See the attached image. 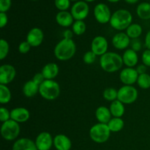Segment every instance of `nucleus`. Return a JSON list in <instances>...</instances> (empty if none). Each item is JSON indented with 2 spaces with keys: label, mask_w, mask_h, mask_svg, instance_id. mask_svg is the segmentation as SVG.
Returning a JSON list of instances; mask_svg holds the SVG:
<instances>
[{
  "label": "nucleus",
  "mask_w": 150,
  "mask_h": 150,
  "mask_svg": "<svg viewBox=\"0 0 150 150\" xmlns=\"http://www.w3.org/2000/svg\"><path fill=\"white\" fill-rule=\"evenodd\" d=\"M109 109L112 117H119V118H122L125 111V104L118 100L111 103Z\"/></svg>",
  "instance_id": "nucleus-24"
},
{
  "label": "nucleus",
  "mask_w": 150,
  "mask_h": 150,
  "mask_svg": "<svg viewBox=\"0 0 150 150\" xmlns=\"http://www.w3.org/2000/svg\"><path fill=\"white\" fill-rule=\"evenodd\" d=\"M125 1L127 3H128V4H136V3H137L139 0H125Z\"/></svg>",
  "instance_id": "nucleus-45"
},
{
  "label": "nucleus",
  "mask_w": 150,
  "mask_h": 150,
  "mask_svg": "<svg viewBox=\"0 0 150 150\" xmlns=\"http://www.w3.org/2000/svg\"><path fill=\"white\" fill-rule=\"evenodd\" d=\"M86 25L83 21H76L72 25V30L74 35L81 36L86 32Z\"/></svg>",
  "instance_id": "nucleus-30"
},
{
  "label": "nucleus",
  "mask_w": 150,
  "mask_h": 150,
  "mask_svg": "<svg viewBox=\"0 0 150 150\" xmlns=\"http://www.w3.org/2000/svg\"><path fill=\"white\" fill-rule=\"evenodd\" d=\"M30 118L29 111L23 107H17L10 111V119L18 123H23L27 122Z\"/></svg>",
  "instance_id": "nucleus-16"
},
{
  "label": "nucleus",
  "mask_w": 150,
  "mask_h": 150,
  "mask_svg": "<svg viewBox=\"0 0 150 150\" xmlns=\"http://www.w3.org/2000/svg\"><path fill=\"white\" fill-rule=\"evenodd\" d=\"M40 86L37 84L35 82L32 80L27 81L26 83L23 84V88H22V92L26 98H33L38 93H39Z\"/></svg>",
  "instance_id": "nucleus-23"
},
{
  "label": "nucleus",
  "mask_w": 150,
  "mask_h": 150,
  "mask_svg": "<svg viewBox=\"0 0 150 150\" xmlns=\"http://www.w3.org/2000/svg\"><path fill=\"white\" fill-rule=\"evenodd\" d=\"M139 92L133 86L124 85L118 89L117 100L123 104H132L138 99Z\"/></svg>",
  "instance_id": "nucleus-7"
},
{
  "label": "nucleus",
  "mask_w": 150,
  "mask_h": 150,
  "mask_svg": "<svg viewBox=\"0 0 150 150\" xmlns=\"http://www.w3.org/2000/svg\"><path fill=\"white\" fill-rule=\"evenodd\" d=\"M8 22V17H7L6 13H0V27L2 29Z\"/></svg>",
  "instance_id": "nucleus-41"
},
{
  "label": "nucleus",
  "mask_w": 150,
  "mask_h": 150,
  "mask_svg": "<svg viewBox=\"0 0 150 150\" xmlns=\"http://www.w3.org/2000/svg\"><path fill=\"white\" fill-rule=\"evenodd\" d=\"M31 48H32V46L29 45V43L27 42V41L26 40L23 41V42H21L20 44H19L18 51L21 53V54H26L30 51Z\"/></svg>",
  "instance_id": "nucleus-37"
},
{
  "label": "nucleus",
  "mask_w": 150,
  "mask_h": 150,
  "mask_svg": "<svg viewBox=\"0 0 150 150\" xmlns=\"http://www.w3.org/2000/svg\"><path fill=\"white\" fill-rule=\"evenodd\" d=\"M136 13L139 18L142 20L150 19V3L142 2L138 5L136 8Z\"/></svg>",
  "instance_id": "nucleus-25"
},
{
  "label": "nucleus",
  "mask_w": 150,
  "mask_h": 150,
  "mask_svg": "<svg viewBox=\"0 0 150 150\" xmlns=\"http://www.w3.org/2000/svg\"><path fill=\"white\" fill-rule=\"evenodd\" d=\"M122 60L125 65L127 67H134L139 62V56L137 52L131 48H128L123 53Z\"/></svg>",
  "instance_id": "nucleus-20"
},
{
  "label": "nucleus",
  "mask_w": 150,
  "mask_h": 150,
  "mask_svg": "<svg viewBox=\"0 0 150 150\" xmlns=\"http://www.w3.org/2000/svg\"><path fill=\"white\" fill-rule=\"evenodd\" d=\"M107 1H110V2H112V3H116V2H118V1H120V0H107Z\"/></svg>",
  "instance_id": "nucleus-46"
},
{
  "label": "nucleus",
  "mask_w": 150,
  "mask_h": 150,
  "mask_svg": "<svg viewBox=\"0 0 150 150\" xmlns=\"http://www.w3.org/2000/svg\"><path fill=\"white\" fill-rule=\"evenodd\" d=\"M98 56L94 54L92 51H88L83 54V61L85 64H92L96 60V58Z\"/></svg>",
  "instance_id": "nucleus-34"
},
{
  "label": "nucleus",
  "mask_w": 150,
  "mask_h": 150,
  "mask_svg": "<svg viewBox=\"0 0 150 150\" xmlns=\"http://www.w3.org/2000/svg\"><path fill=\"white\" fill-rule=\"evenodd\" d=\"M16 76V68L10 64H2L0 67V84L7 85L11 83Z\"/></svg>",
  "instance_id": "nucleus-12"
},
{
  "label": "nucleus",
  "mask_w": 150,
  "mask_h": 150,
  "mask_svg": "<svg viewBox=\"0 0 150 150\" xmlns=\"http://www.w3.org/2000/svg\"><path fill=\"white\" fill-rule=\"evenodd\" d=\"M112 45L116 49L124 50L126 49L130 44L131 40L125 32H120L115 34L112 38Z\"/></svg>",
  "instance_id": "nucleus-15"
},
{
  "label": "nucleus",
  "mask_w": 150,
  "mask_h": 150,
  "mask_svg": "<svg viewBox=\"0 0 150 150\" xmlns=\"http://www.w3.org/2000/svg\"><path fill=\"white\" fill-rule=\"evenodd\" d=\"M56 21L62 27H69L74 23V18L68 11H59L56 16Z\"/></svg>",
  "instance_id": "nucleus-21"
},
{
  "label": "nucleus",
  "mask_w": 150,
  "mask_h": 150,
  "mask_svg": "<svg viewBox=\"0 0 150 150\" xmlns=\"http://www.w3.org/2000/svg\"><path fill=\"white\" fill-rule=\"evenodd\" d=\"M108 42L103 36H96L92 39L91 42V51L97 56H103L108 52Z\"/></svg>",
  "instance_id": "nucleus-10"
},
{
  "label": "nucleus",
  "mask_w": 150,
  "mask_h": 150,
  "mask_svg": "<svg viewBox=\"0 0 150 150\" xmlns=\"http://www.w3.org/2000/svg\"><path fill=\"white\" fill-rule=\"evenodd\" d=\"M59 67L58 64L54 62L47 63L42 67L41 73L43 75L45 80H54L59 74Z\"/></svg>",
  "instance_id": "nucleus-19"
},
{
  "label": "nucleus",
  "mask_w": 150,
  "mask_h": 150,
  "mask_svg": "<svg viewBox=\"0 0 150 150\" xmlns=\"http://www.w3.org/2000/svg\"><path fill=\"white\" fill-rule=\"evenodd\" d=\"M10 51L8 42L4 39L0 40V59L4 60L7 57Z\"/></svg>",
  "instance_id": "nucleus-32"
},
{
  "label": "nucleus",
  "mask_w": 150,
  "mask_h": 150,
  "mask_svg": "<svg viewBox=\"0 0 150 150\" xmlns=\"http://www.w3.org/2000/svg\"><path fill=\"white\" fill-rule=\"evenodd\" d=\"M12 5V0H0V13H6Z\"/></svg>",
  "instance_id": "nucleus-36"
},
{
  "label": "nucleus",
  "mask_w": 150,
  "mask_h": 150,
  "mask_svg": "<svg viewBox=\"0 0 150 150\" xmlns=\"http://www.w3.org/2000/svg\"><path fill=\"white\" fill-rule=\"evenodd\" d=\"M32 80L34 82H35L37 84H38L40 86V85L41 83H42V82L45 80V78H44L43 75H42V73L40 72V73H36V74L34 75V76H33V78H32Z\"/></svg>",
  "instance_id": "nucleus-40"
},
{
  "label": "nucleus",
  "mask_w": 150,
  "mask_h": 150,
  "mask_svg": "<svg viewBox=\"0 0 150 150\" xmlns=\"http://www.w3.org/2000/svg\"><path fill=\"white\" fill-rule=\"evenodd\" d=\"M39 94L46 100H54L60 95V86L54 80H45L40 85Z\"/></svg>",
  "instance_id": "nucleus-4"
},
{
  "label": "nucleus",
  "mask_w": 150,
  "mask_h": 150,
  "mask_svg": "<svg viewBox=\"0 0 150 150\" xmlns=\"http://www.w3.org/2000/svg\"><path fill=\"white\" fill-rule=\"evenodd\" d=\"M139 75L133 67H126L122 69L120 73V80L123 84L133 86L137 82Z\"/></svg>",
  "instance_id": "nucleus-13"
},
{
  "label": "nucleus",
  "mask_w": 150,
  "mask_h": 150,
  "mask_svg": "<svg viewBox=\"0 0 150 150\" xmlns=\"http://www.w3.org/2000/svg\"><path fill=\"white\" fill-rule=\"evenodd\" d=\"M86 2H92V1H95V0H84Z\"/></svg>",
  "instance_id": "nucleus-47"
},
{
  "label": "nucleus",
  "mask_w": 150,
  "mask_h": 150,
  "mask_svg": "<svg viewBox=\"0 0 150 150\" xmlns=\"http://www.w3.org/2000/svg\"><path fill=\"white\" fill-rule=\"evenodd\" d=\"M142 64L146 67H150V50L146 49L142 53Z\"/></svg>",
  "instance_id": "nucleus-38"
},
{
  "label": "nucleus",
  "mask_w": 150,
  "mask_h": 150,
  "mask_svg": "<svg viewBox=\"0 0 150 150\" xmlns=\"http://www.w3.org/2000/svg\"><path fill=\"white\" fill-rule=\"evenodd\" d=\"M95 117L98 122L103 124H108V122L112 118L109 108L105 106H99L95 111Z\"/></svg>",
  "instance_id": "nucleus-22"
},
{
  "label": "nucleus",
  "mask_w": 150,
  "mask_h": 150,
  "mask_svg": "<svg viewBox=\"0 0 150 150\" xmlns=\"http://www.w3.org/2000/svg\"><path fill=\"white\" fill-rule=\"evenodd\" d=\"M56 7L60 11H67L70 6V0H54Z\"/></svg>",
  "instance_id": "nucleus-33"
},
{
  "label": "nucleus",
  "mask_w": 150,
  "mask_h": 150,
  "mask_svg": "<svg viewBox=\"0 0 150 150\" xmlns=\"http://www.w3.org/2000/svg\"><path fill=\"white\" fill-rule=\"evenodd\" d=\"M54 146L57 150H70L71 140L64 134H58L54 138Z\"/></svg>",
  "instance_id": "nucleus-18"
},
{
  "label": "nucleus",
  "mask_w": 150,
  "mask_h": 150,
  "mask_svg": "<svg viewBox=\"0 0 150 150\" xmlns=\"http://www.w3.org/2000/svg\"><path fill=\"white\" fill-rule=\"evenodd\" d=\"M44 39V33L41 29L34 27L29 31L26 40L32 47H38L42 44Z\"/></svg>",
  "instance_id": "nucleus-14"
},
{
  "label": "nucleus",
  "mask_w": 150,
  "mask_h": 150,
  "mask_svg": "<svg viewBox=\"0 0 150 150\" xmlns=\"http://www.w3.org/2000/svg\"><path fill=\"white\" fill-rule=\"evenodd\" d=\"M143 32L142 26L139 23H132L126 29V32L127 36L130 38V40L138 39L142 35Z\"/></svg>",
  "instance_id": "nucleus-26"
},
{
  "label": "nucleus",
  "mask_w": 150,
  "mask_h": 150,
  "mask_svg": "<svg viewBox=\"0 0 150 150\" xmlns=\"http://www.w3.org/2000/svg\"><path fill=\"white\" fill-rule=\"evenodd\" d=\"M145 46L147 49L150 50V30L146 33L145 37Z\"/></svg>",
  "instance_id": "nucleus-44"
},
{
  "label": "nucleus",
  "mask_w": 150,
  "mask_h": 150,
  "mask_svg": "<svg viewBox=\"0 0 150 150\" xmlns=\"http://www.w3.org/2000/svg\"><path fill=\"white\" fill-rule=\"evenodd\" d=\"M147 1H148V0H147Z\"/></svg>",
  "instance_id": "nucleus-50"
},
{
  "label": "nucleus",
  "mask_w": 150,
  "mask_h": 150,
  "mask_svg": "<svg viewBox=\"0 0 150 150\" xmlns=\"http://www.w3.org/2000/svg\"><path fill=\"white\" fill-rule=\"evenodd\" d=\"M10 120V111L5 107H1L0 108V121L4 122Z\"/></svg>",
  "instance_id": "nucleus-35"
},
{
  "label": "nucleus",
  "mask_w": 150,
  "mask_h": 150,
  "mask_svg": "<svg viewBox=\"0 0 150 150\" xmlns=\"http://www.w3.org/2000/svg\"><path fill=\"white\" fill-rule=\"evenodd\" d=\"M35 142L38 150H50L54 146V139L51 133L46 131L40 133Z\"/></svg>",
  "instance_id": "nucleus-11"
},
{
  "label": "nucleus",
  "mask_w": 150,
  "mask_h": 150,
  "mask_svg": "<svg viewBox=\"0 0 150 150\" xmlns=\"http://www.w3.org/2000/svg\"><path fill=\"white\" fill-rule=\"evenodd\" d=\"M12 150H38L35 142L28 138H21L13 143Z\"/></svg>",
  "instance_id": "nucleus-17"
},
{
  "label": "nucleus",
  "mask_w": 150,
  "mask_h": 150,
  "mask_svg": "<svg viewBox=\"0 0 150 150\" xmlns=\"http://www.w3.org/2000/svg\"><path fill=\"white\" fill-rule=\"evenodd\" d=\"M12 94L7 85L0 84V103L7 104L11 100Z\"/></svg>",
  "instance_id": "nucleus-28"
},
{
  "label": "nucleus",
  "mask_w": 150,
  "mask_h": 150,
  "mask_svg": "<svg viewBox=\"0 0 150 150\" xmlns=\"http://www.w3.org/2000/svg\"><path fill=\"white\" fill-rule=\"evenodd\" d=\"M107 125L111 133H117L124 128L125 122L122 118L112 117Z\"/></svg>",
  "instance_id": "nucleus-27"
},
{
  "label": "nucleus",
  "mask_w": 150,
  "mask_h": 150,
  "mask_svg": "<svg viewBox=\"0 0 150 150\" xmlns=\"http://www.w3.org/2000/svg\"><path fill=\"white\" fill-rule=\"evenodd\" d=\"M74 33H73V30H70V29H66L63 32V38L67 40H71L73 39V37Z\"/></svg>",
  "instance_id": "nucleus-43"
},
{
  "label": "nucleus",
  "mask_w": 150,
  "mask_h": 150,
  "mask_svg": "<svg viewBox=\"0 0 150 150\" xmlns=\"http://www.w3.org/2000/svg\"><path fill=\"white\" fill-rule=\"evenodd\" d=\"M32 1H38V0H32Z\"/></svg>",
  "instance_id": "nucleus-49"
},
{
  "label": "nucleus",
  "mask_w": 150,
  "mask_h": 150,
  "mask_svg": "<svg viewBox=\"0 0 150 150\" xmlns=\"http://www.w3.org/2000/svg\"><path fill=\"white\" fill-rule=\"evenodd\" d=\"M70 1H78V0H70Z\"/></svg>",
  "instance_id": "nucleus-48"
},
{
  "label": "nucleus",
  "mask_w": 150,
  "mask_h": 150,
  "mask_svg": "<svg viewBox=\"0 0 150 150\" xmlns=\"http://www.w3.org/2000/svg\"><path fill=\"white\" fill-rule=\"evenodd\" d=\"M89 7L85 1H78L72 6L70 13L76 21H83L88 16Z\"/></svg>",
  "instance_id": "nucleus-9"
},
{
  "label": "nucleus",
  "mask_w": 150,
  "mask_h": 150,
  "mask_svg": "<svg viewBox=\"0 0 150 150\" xmlns=\"http://www.w3.org/2000/svg\"><path fill=\"white\" fill-rule=\"evenodd\" d=\"M20 132L21 128L19 123L11 119L1 124V135L4 140L8 142L16 140L20 135Z\"/></svg>",
  "instance_id": "nucleus-6"
},
{
  "label": "nucleus",
  "mask_w": 150,
  "mask_h": 150,
  "mask_svg": "<svg viewBox=\"0 0 150 150\" xmlns=\"http://www.w3.org/2000/svg\"><path fill=\"white\" fill-rule=\"evenodd\" d=\"M137 84L143 89H148L150 88V75L148 73L139 75L138 77Z\"/></svg>",
  "instance_id": "nucleus-31"
},
{
  "label": "nucleus",
  "mask_w": 150,
  "mask_h": 150,
  "mask_svg": "<svg viewBox=\"0 0 150 150\" xmlns=\"http://www.w3.org/2000/svg\"><path fill=\"white\" fill-rule=\"evenodd\" d=\"M122 57L115 52H106L100 58V65L106 73L118 71L123 66Z\"/></svg>",
  "instance_id": "nucleus-2"
},
{
  "label": "nucleus",
  "mask_w": 150,
  "mask_h": 150,
  "mask_svg": "<svg viewBox=\"0 0 150 150\" xmlns=\"http://www.w3.org/2000/svg\"><path fill=\"white\" fill-rule=\"evenodd\" d=\"M112 14L108 5L104 3L96 4L94 8V16L95 20L101 24L109 23Z\"/></svg>",
  "instance_id": "nucleus-8"
},
{
  "label": "nucleus",
  "mask_w": 150,
  "mask_h": 150,
  "mask_svg": "<svg viewBox=\"0 0 150 150\" xmlns=\"http://www.w3.org/2000/svg\"><path fill=\"white\" fill-rule=\"evenodd\" d=\"M103 97L104 99L109 102H114L117 100L118 97V90L114 87H108L104 89L103 92Z\"/></svg>",
  "instance_id": "nucleus-29"
},
{
  "label": "nucleus",
  "mask_w": 150,
  "mask_h": 150,
  "mask_svg": "<svg viewBox=\"0 0 150 150\" xmlns=\"http://www.w3.org/2000/svg\"><path fill=\"white\" fill-rule=\"evenodd\" d=\"M133 21V16L127 10L120 9L112 13L110 25L117 31L126 30Z\"/></svg>",
  "instance_id": "nucleus-3"
},
{
  "label": "nucleus",
  "mask_w": 150,
  "mask_h": 150,
  "mask_svg": "<svg viewBox=\"0 0 150 150\" xmlns=\"http://www.w3.org/2000/svg\"><path fill=\"white\" fill-rule=\"evenodd\" d=\"M111 133L108 125L98 122L91 127L89 130V137L92 142L95 143L103 144L109 139Z\"/></svg>",
  "instance_id": "nucleus-5"
},
{
  "label": "nucleus",
  "mask_w": 150,
  "mask_h": 150,
  "mask_svg": "<svg viewBox=\"0 0 150 150\" xmlns=\"http://www.w3.org/2000/svg\"><path fill=\"white\" fill-rule=\"evenodd\" d=\"M136 71H137L138 74L142 75L144 74V73H146V70H147V67L146 65H144V64H139L137 66V67L136 68Z\"/></svg>",
  "instance_id": "nucleus-42"
},
{
  "label": "nucleus",
  "mask_w": 150,
  "mask_h": 150,
  "mask_svg": "<svg viewBox=\"0 0 150 150\" xmlns=\"http://www.w3.org/2000/svg\"><path fill=\"white\" fill-rule=\"evenodd\" d=\"M76 52V45L73 39H62L54 47V56L62 62L68 61L75 56Z\"/></svg>",
  "instance_id": "nucleus-1"
},
{
  "label": "nucleus",
  "mask_w": 150,
  "mask_h": 150,
  "mask_svg": "<svg viewBox=\"0 0 150 150\" xmlns=\"http://www.w3.org/2000/svg\"><path fill=\"white\" fill-rule=\"evenodd\" d=\"M130 45H131V49L135 51L136 52H139L141 51L142 48V41L138 38V39L132 40L130 42Z\"/></svg>",
  "instance_id": "nucleus-39"
}]
</instances>
